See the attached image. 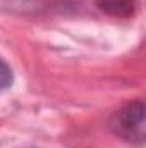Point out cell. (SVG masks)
I'll return each mask as SVG.
<instances>
[{"label":"cell","mask_w":146,"mask_h":148,"mask_svg":"<svg viewBox=\"0 0 146 148\" xmlns=\"http://www.w3.org/2000/svg\"><path fill=\"white\" fill-rule=\"evenodd\" d=\"M110 129L132 143H143L146 136L145 126V103L141 100L131 102L110 117Z\"/></svg>","instance_id":"cell-1"},{"label":"cell","mask_w":146,"mask_h":148,"mask_svg":"<svg viewBox=\"0 0 146 148\" xmlns=\"http://www.w3.org/2000/svg\"><path fill=\"white\" fill-rule=\"evenodd\" d=\"M14 83V74H12V69L9 67V64L0 57V91L2 90H7L10 88Z\"/></svg>","instance_id":"cell-3"},{"label":"cell","mask_w":146,"mask_h":148,"mask_svg":"<svg viewBox=\"0 0 146 148\" xmlns=\"http://www.w3.org/2000/svg\"><path fill=\"white\" fill-rule=\"evenodd\" d=\"M98 9L117 17H131L138 9V0H95Z\"/></svg>","instance_id":"cell-2"}]
</instances>
